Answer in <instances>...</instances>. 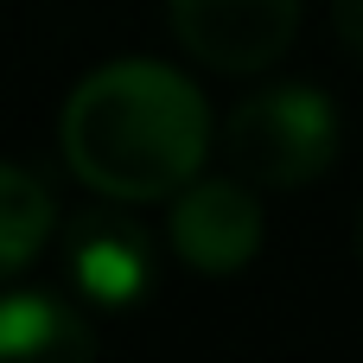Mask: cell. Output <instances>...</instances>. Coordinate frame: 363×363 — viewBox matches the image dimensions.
Here are the masks:
<instances>
[{
  "label": "cell",
  "mask_w": 363,
  "mask_h": 363,
  "mask_svg": "<svg viewBox=\"0 0 363 363\" xmlns=\"http://www.w3.org/2000/svg\"><path fill=\"white\" fill-rule=\"evenodd\" d=\"M172 38L211 64V70H268L294 32H300V0H166Z\"/></svg>",
  "instance_id": "3957f363"
},
{
  "label": "cell",
  "mask_w": 363,
  "mask_h": 363,
  "mask_svg": "<svg viewBox=\"0 0 363 363\" xmlns=\"http://www.w3.org/2000/svg\"><path fill=\"white\" fill-rule=\"evenodd\" d=\"M64 166L108 204L179 198L211 153V108L198 83L160 57H115L89 70L57 115Z\"/></svg>",
  "instance_id": "6da1fadb"
},
{
  "label": "cell",
  "mask_w": 363,
  "mask_h": 363,
  "mask_svg": "<svg viewBox=\"0 0 363 363\" xmlns=\"http://www.w3.org/2000/svg\"><path fill=\"white\" fill-rule=\"evenodd\" d=\"M332 26H338V38L363 57V0H332Z\"/></svg>",
  "instance_id": "ba28073f"
},
{
  "label": "cell",
  "mask_w": 363,
  "mask_h": 363,
  "mask_svg": "<svg viewBox=\"0 0 363 363\" xmlns=\"http://www.w3.org/2000/svg\"><path fill=\"white\" fill-rule=\"evenodd\" d=\"M172 249L198 274H242L262 249V204L236 179H191L172 198Z\"/></svg>",
  "instance_id": "5b68a950"
},
{
  "label": "cell",
  "mask_w": 363,
  "mask_h": 363,
  "mask_svg": "<svg viewBox=\"0 0 363 363\" xmlns=\"http://www.w3.org/2000/svg\"><path fill=\"white\" fill-rule=\"evenodd\" d=\"M51 223H57L51 185H45L38 172H26V166L0 160V281L19 274L26 262H38Z\"/></svg>",
  "instance_id": "52a82bcc"
},
{
  "label": "cell",
  "mask_w": 363,
  "mask_h": 363,
  "mask_svg": "<svg viewBox=\"0 0 363 363\" xmlns=\"http://www.w3.org/2000/svg\"><path fill=\"white\" fill-rule=\"evenodd\" d=\"M64 268L96 313H134L153 287V242L128 211H83L64 230Z\"/></svg>",
  "instance_id": "277c9868"
},
{
  "label": "cell",
  "mask_w": 363,
  "mask_h": 363,
  "mask_svg": "<svg viewBox=\"0 0 363 363\" xmlns=\"http://www.w3.org/2000/svg\"><path fill=\"white\" fill-rule=\"evenodd\" d=\"M223 153L249 185H313L338 160V108L313 83H274L230 108Z\"/></svg>",
  "instance_id": "7a4b0ae2"
},
{
  "label": "cell",
  "mask_w": 363,
  "mask_h": 363,
  "mask_svg": "<svg viewBox=\"0 0 363 363\" xmlns=\"http://www.w3.org/2000/svg\"><path fill=\"white\" fill-rule=\"evenodd\" d=\"M96 351L83 313L51 294H6L0 300V363H70Z\"/></svg>",
  "instance_id": "8992f818"
},
{
  "label": "cell",
  "mask_w": 363,
  "mask_h": 363,
  "mask_svg": "<svg viewBox=\"0 0 363 363\" xmlns=\"http://www.w3.org/2000/svg\"><path fill=\"white\" fill-rule=\"evenodd\" d=\"M357 262H363V217H357Z\"/></svg>",
  "instance_id": "9c48e42d"
}]
</instances>
